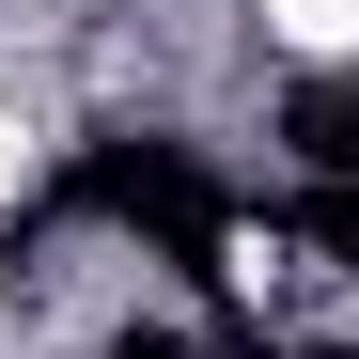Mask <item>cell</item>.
I'll use <instances>...</instances> for the list:
<instances>
[{
  "instance_id": "cell-1",
  "label": "cell",
  "mask_w": 359,
  "mask_h": 359,
  "mask_svg": "<svg viewBox=\"0 0 359 359\" xmlns=\"http://www.w3.org/2000/svg\"><path fill=\"white\" fill-rule=\"evenodd\" d=\"M63 203H79V219H126V234H156V250H188V266H219V250H234L219 172H203L188 141H94Z\"/></svg>"
},
{
  "instance_id": "cell-2",
  "label": "cell",
  "mask_w": 359,
  "mask_h": 359,
  "mask_svg": "<svg viewBox=\"0 0 359 359\" xmlns=\"http://www.w3.org/2000/svg\"><path fill=\"white\" fill-rule=\"evenodd\" d=\"M281 141H297V156H313L328 188H344V172H359V79H313V94L281 109Z\"/></svg>"
},
{
  "instance_id": "cell-3",
  "label": "cell",
  "mask_w": 359,
  "mask_h": 359,
  "mask_svg": "<svg viewBox=\"0 0 359 359\" xmlns=\"http://www.w3.org/2000/svg\"><path fill=\"white\" fill-rule=\"evenodd\" d=\"M297 234H313L328 266H359V172H344V188H313V203H297Z\"/></svg>"
},
{
  "instance_id": "cell-4",
  "label": "cell",
  "mask_w": 359,
  "mask_h": 359,
  "mask_svg": "<svg viewBox=\"0 0 359 359\" xmlns=\"http://www.w3.org/2000/svg\"><path fill=\"white\" fill-rule=\"evenodd\" d=\"M126 359H188V328H126Z\"/></svg>"
},
{
  "instance_id": "cell-5",
  "label": "cell",
  "mask_w": 359,
  "mask_h": 359,
  "mask_svg": "<svg viewBox=\"0 0 359 359\" xmlns=\"http://www.w3.org/2000/svg\"><path fill=\"white\" fill-rule=\"evenodd\" d=\"M281 359H359V344H281Z\"/></svg>"
}]
</instances>
